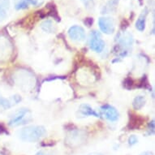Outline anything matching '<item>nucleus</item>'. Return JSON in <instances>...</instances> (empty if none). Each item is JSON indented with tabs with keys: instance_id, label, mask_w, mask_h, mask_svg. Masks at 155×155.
I'll use <instances>...</instances> for the list:
<instances>
[{
	"instance_id": "obj_9",
	"label": "nucleus",
	"mask_w": 155,
	"mask_h": 155,
	"mask_svg": "<svg viewBox=\"0 0 155 155\" xmlns=\"http://www.w3.org/2000/svg\"><path fill=\"white\" fill-rule=\"evenodd\" d=\"M78 113H79L80 116L81 117H89V116H94L96 118H100V114L94 110L89 105L83 103L79 107L78 109Z\"/></svg>"
},
{
	"instance_id": "obj_12",
	"label": "nucleus",
	"mask_w": 155,
	"mask_h": 155,
	"mask_svg": "<svg viewBox=\"0 0 155 155\" xmlns=\"http://www.w3.org/2000/svg\"><path fill=\"white\" fill-rule=\"evenodd\" d=\"M10 7V0H0V22L8 17V12Z\"/></svg>"
},
{
	"instance_id": "obj_19",
	"label": "nucleus",
	"mask_w": 155,
	"mask_h": 155,
	"mask_svg": "<svg viewBox=\"0 0 155 155\" xmlns=\"http://www.w3.org/2000/svg\"><path fill=\"white\" fill-rule=\"evenodd\" d=\"M147 132L149 135H152L154 132V121L153 120H152L148 125Z\"/></svg>"
},
{
	"instance_id": "obj_3",
	"label": "nucleus",
	"mask_w": 155,
	"mask_h": 155,
	"mask_svg": "<svg viewBox=\"0 0 155 155\" xmlns=\"http://www.w3.org/2000/svg\"><path fill=\"white\" fill-rule=\"evenodd\" d=\"M89 46L92 51L97 53H102L105 48V41L102 40L101 34L97 31H93L90 33Z\"/></svg>"
},
{
	"instance_id": "obj_20",
	"label": "nucleus",
	"mask_w": 155,
	"mask_h": 155,
	"mask_svg": "<svg viewBox=\"0 0 155 155\" xmlns=\"http://www.w3.org/2000/svg\"><path fill=\"white\" fill-rule=\"evenodd\" d=\"M84 24L86 25L88 27H90V26L93 25V23H94V19L91 17H89V18H86L85 20H84Z\"/></svg>"
},
{
	"instance_id": "obj_16",
	"label": "nucleus",
	"mask_w": 155,
	"mask_h": 155,
	"mask_svg": "<svg viewBox=\"0 0 155 155\" xmlns=\"http://www.w3.org/2000/svg\"><path fill=\"white\" fill-rule=\"evenodd\" d=\"M145 102H146V100H145V97L142 95H138L133 99L132 107L135 110H140L145 107Z\"/></svg>"
},
{
	"instance_id": "obj_7",
	"label": "nucleus",
	"mask_w": 155,
	"mask_h": 155,
	"mask_svg": "<svg viewBox=\"0 0 155 155\" xmlns=\"http://www.w3.org/2000/svg\"><path fill=\"white\" fill-rule=\"evenodd\" d=\"M101 111L102 115H104L105 118L110 122H116L119 120L120 114L118 110L114 107L110 105H104L101 107Z\"/></svg>"
},
{
	"instance_id": "obj_10",
	"label": "nucleus",
	"mask_w": 155,
	"mask_h": 155,
	"mask_svg": "<svg viewBox=\"0 0 155 155\" xmlns=\"http://www.w3.org/2000/svg\"><path fill=\"white\" fill-rule=\"evenodd\" d=\"M149 14V9L145 8L142 11V12L139 15L137 21L136 22V28L140 32H143L145 29V25H146V17Z\"/></svg>"
},
{
	"instance_id": "obj_24",
	"label": "nucleus",
	"mask_w": 155,
	"mask_h": 155,
	"mask_svg": "<svg viewBox=\"0 0 155 155\" xmlns=\"http://www.w3.org/2000/svg\"><path fill=\"white\" fill-rule=\"evenodd\" d=\"M88 155H102L100 153H91V154H88Z\"/></svg>"
},
{
	"instance_id": "obj_17",
	"label": "nucleus",
	"mask_w": 155,
	"mask_h": 155,
	"mask_svg": "<svg viewBox=\"0 0 155 155\" xmlns=\"http://www.w3.org/2000/svg\"><path fill=\"white\" fill-rule=\"evenodd\" d=\"M87 10H93L94 8V0H81Z\"/></svg>"
},
{
	"instance_id": "obj_18",
	"label": "nucleus",
	"mask_w": 155,
	"mask_h": 155,
	"mask_svg": "<svg viewBox=\"0 0 155 155\" xmlns=\"http://www.w3.org/2000/svg\"><path fill=\"white\" fill-rule=\"evenodd\" d=\"M128 145L130 146H132V145H136L137 143L138 142V138L137 136H135V135H131L128 138Z\"/></svg>"
},
{
	"instance_id": "obj_23",
	"label": "nucleus",
	"mask_w": 155,
	"mask_h": 155,
	"mask_svg": "<svg viewBox=\"0 0 155 155\" xmlns=\"http://www.w3.org/2000/svg\"><path fill=\"white\" fill-rule=\"evenodd\" d=\"M140 155H151V153L150 152H144L142 153H140Z\"/></svg>"
},
{
	"instance_id": "obj_2",
	"label": "nucleus",
	"mask_w": 155,
	"mask_h": 155,
	"mask_svg": "<svg viewBox=\"0 0 155 155\" xmlns=\"http://www.w3.org/2000/svg\"><path fill=\"white\" fill-rule=\"evenodd\" d=\"M29 120H31L30 111L26 108H21L13 114V116L9 121V125L11 127H16L25 124Z\"/></svg>"
},
{
	"instance_id": "obj_21",
	"label": "nucleus",
	"mask_w": 155,
	"mask_h": 155,
	"mask_svg": "<svg viewBox=\"0 0 155 155\" xmlns=\"http://www.w3.org/2000/svg\"><path fill=\"white\" fill-rule=\"evenodd\" d=\"M35 155H50L46 151H44V150H40V151H38Z\"/></svg>"
},
{
	"instance_id": "obj_15",
	"label": "nucleus",
	"mask_w": 155,
	"mask_h": 155,
	"mask_svg": "<svg viewBox=\"0 0 155 155\" xmlns=\"http://www.w3.org/2000/svg\"><path fill=\"white\" fill-rule=\"evenodd\" d=\"M40 27L45 33H53L56 31L55 25H54L53 21L51 20H46V21H42L40 25Z\"/></svg>"
},
{
	"instance_id": "obj_14",
	"label": "nucleus",
	"mask_w": 155,
	"mask_h": 155,
	"mask_svg": "<svg viewBox=\"0 0 155 155\" xmlns=\"http://www.w3.org/2000/svg\"><path fill=\"white\" fill-rule=\"evenodd\" d=\"M30 4L34 6L40 5L36 0H19L17 3L15 4V8L17 11L24 10V9L28 8V6L30 5Z\"/></svg>"
},
{
	"instance_id": "obj_4",
	"label": "nucleus",
	"mask_w": 155,
	"mask_h": 155,
	"mask_svg": "<svg viewBox=\"0 0 155 155\" xmlns=\"http://www.w3.org/2000/svg\"><path fill=\"white\" fill-rule=\"evenodd\" d=\"M85 140H86V137H85L84 132L76 130V131H71L68 135L66 143L71 147H74V146H77L80 144L84 143Z\"/></svg>"
},
{
	"instance_id": "obj_8",
	"label": "nucleus",
	"mask_w": 155,
	"mask_h": 155,
	"mask_svg": "<svg viewBox=\"0 0 155 155\" xmlns=\"http://www.w3.org/2000/svg\"><path fill=\"white\" fill-rule=\"evenodd\" d=\"M118 42L120 44V46L124 49L131 48L133 44V38L131 33L124 32L120 33L119 36L117 35Z\"/></svg>"
},
{
	"instance_id": "obj_6",
	"label": "nucleus",
	"mask_w": 155,
	"mask_h": 155,
	"mask_svg": "<svg viewBox=\"0 0 155 155\" xmlns=\"http://www.w3.org/2000/svg\"><path fill=\"white\" fill-rule=\"evenodd\" d=\"M68 34L72 41H78V42L84 41L86 37L84 29L81 26L79 25L71 26L68 31Z\"/></svg>"
},
{
	"instance_id": "obj_13",
	"label": "nucleus",
	"mask_w": 155,
	"mask_h": 155,
	"mask_svg": "<svg viewBox=\"0 0 155 155\" xmlns=\"http://www.w3.org/2000/svg\"><path fill=\"white\" fill-rule=\"evenodd\" d=\"M143 123H144V120H143L142 118H140L139 115H133V114H132V116L130 117L128 127L132 130L138 129V128H140L142 126Z\"/></svg>"
},
{
	"instance_id": "obj_11",
	"label": "nucleus",
	"mask_w": 155,
	"mask_h": 155,
	"mask_svg": "<svg viewBox=\"0 0 155 155\" xmlns=\"http://www.w3.org/2000/svg\"><path fill=\"white\" fill-rule=\"evenodd\" d=\"M120 0H109L102 9V14H110L114 13L117 10V7L119 5Z\"/></svg>"
},
{
	"instance_id": "obj_22",
	"label": "nucleus",
	"mask_w": 155,
	"mask_h": 155,
	"mask_svg": "<svg viewBox=\"0 0 155 155\" xmlns=\"http://www.w3.org/2000/svg\"><path fill=\"white\" fill-rule=\"evenodd\" d=\"M4 132H6L5 127H3V125L0 124V134H3V133H4Z\"/></svg>"
},
{
	"instance_id": "obj_1",
	"label": "nucleus",
	"mask_w": 155,
	"mask_h": 155,
	"mask_svg": "<svg viewBox=\"0 0 155 155\" xmlns=\"http://www.w3.org/2000/svg\"><path fill=\"white\" fill-rule=\"evenodd\" d=\"M46 135V128L42 126H28L19 130L18 137L25 142H36Z\"/></svg>"
},
{
	"instance_id": "obj_5",
	"label": "nucleus",
	"mask_w": 155,
	"mask_h": 155,
	"mask_svg": "<svg viewBox=\"0 0 155 155\" xmlns=\"http://www.w3.org/2000/svg\"><path fill=\"white\" fill-rule=\"evenodd\" d=\"M100 30L107 35L112 34L115 31V21L111 17H101L98 20Z\"/></svg>"
}]
</instances>
